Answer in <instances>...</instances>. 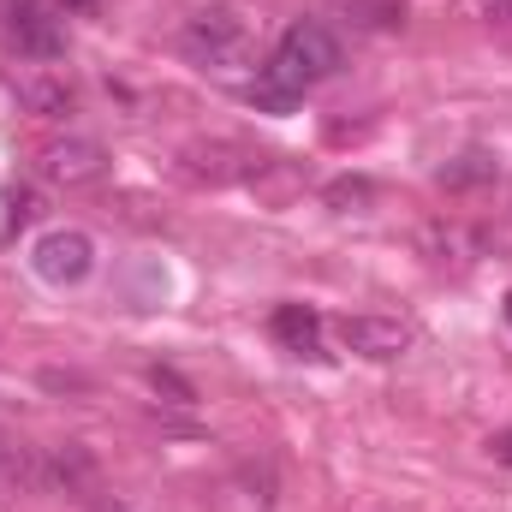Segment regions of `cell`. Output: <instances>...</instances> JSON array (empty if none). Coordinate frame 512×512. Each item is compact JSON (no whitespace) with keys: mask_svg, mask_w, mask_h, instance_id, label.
<instances>
[{"mask_svg":"<svg viewBox=\"0 0 512 512\" xmlns=\"http://www.w3.org/2000/svg\"><path fill=\"white\" fill-rule=\"evenodd\" d=\"M334 72H340V42H334V30L298 18V24H286V36L274 42V54H268V66H262L256 84H268L274 96L298 102L310 84H322V78H334Z\"/></svg>","mask_w":512,"mask_h":512,"instance_id":"cell-1","label":"cell"},{"mask_svg":"<svg viewBox=\"0 0 512 512\" xmlns=\"http://www.w3.org/2000/svg\"><path fill=\"white\" fill-rule=\"evenodd\" d=\"M0 36L18 60H60L66 54V24L54 0H0Z\"/></svg>","mask_w":512,"mask_h":512,"instance_id":"cell-2","label":"cell"},{"mask_svg":"<svg viewBox=\"0 0 512 512\" xmlns=\"http://www.w3.org/2000/svg\"><path fill=\"white\" fill-rule=\"evenodd\" d=\"M245 48H251V24L233 6H203V12L185 18V54L191 60L233 66V60H245Z\"/></svg>","mask_w":512,"mask_h":512,"instance_id":"cell-3","label":"cell"},{"mask_svg":"<svg viewBox=\"0 0 512 512\" xmlns=\"http://www.w3.org/2000/svg\"><path fill=\"white\" fill-rule=\"evenodd\" d=\"M36 173H42L48 185L78 191V185H96V179L108 173V149H102L96 137H54V143L36 149Z\"/></svg>","mask_w":512,"mask_h":512,"instance_id":"cell-4","label":"cell"},{"mask_svg":"<svg viewBox=\"0 0 512 512\" xmlns=\"http://www.w3.org/2000/svg\"><path fill=\"white\" fill-rule=\"evenodd\" d=\"M334 340L358 358H376V364H393L417 346V328L399 322V316H340L334 322Z\"/></svg>","mask_w":512,"mask_h":512,"instance_id":"cell-5","label":"cell"},{"mask_svg":"<svg viewBox=\"0 0 512 512\" xmlns=\"http://www.w3.org/2000/svg\"><path fill=\"white\" fill-rule=\"evenodd\" d=\"M30 262H36V274H42L48 286H78V280H90V268H96V239L78 233V227H54V233L36 239Z\"/></svg>","mask_w":512,"mask_h":512,"instance_id":"cell-6","label":"cell"},{"mask_svg":"<svg viewBox=\"0 0 512 512\" xmlns=\"http://www.w3.org/2000/svg\"><path fill=\"white\" fill-rule=\"evenodd\" d=\"M12 90H18V102H24L30 114H42V120H66V114L78 108L72 78L54 72V66H24V72L12 78Z\"/></svg>","mask_w":512,"mask_h":512,"instance_id":"cell-7","label":"cell"},{"mask_svg":"<svg viewBox=\"0 0 512 512\" xmlns=\"http://www.w3.org/2000/svg\"><path fill=\"white\" fill-rule=\"evenodd\" d=\"M42 489H66V495H96V459L66 441V447H42Z\"/></svg>","mask_w":512,"mask_h":512,"instance_id":"cell-8","label":"cell"},{"mask_svg":"<svg viewBox=\"0 0 512 512\" xmlns=\"http://www.w3.org/2000/svg\"><path fill=\"white\" fill-rule=\"evenodd\" d=\"M268 328H274V340H280L286 352H298V358H322V316H316V310H304V304H280V310L268 316Z\"/></svg>","mask_w":512,"mask_h":512,"instance_id":"cell-9","label":"cell"},{"mask_svg":"<svg viewBox=\"0 0 512 512\" xmlns=\"http://www.w3.org/2000/svg\"><path fill=\"white\" fill-rule=\"evenodd\" d=\"M0 483H18V489H42V447H24L0 429Z\"/></svg>","mask_w":512,"mask_h":512,"instance_id":"cell-10","label":"cell"},{"mask_svg":"<svg viewBox=\"0 0 512 512\" xmlns=\"http://www.w3.org/2000/svg\"><path fill=\"white\" fill-rule=\"evenodd\" d=\"M495 173H501V161L489 149H465V155H453L441 167V185L447 191H471V185H495Z\"/></svg>","mask_w":512,"mask_h":512,"instance_id":"cell-11","label":"cell"},{"mask_svg":"<svg viewBox=\"0 0 512 512\" xmlns=\"http://www.w3.org/2000/svg\"><path fill=\"white\" fill-rule=\"evenodd\" d=\"M322 203H328V209H364V203H376V185L352 173V179H334V185L322 191Z\"/></svg>","mask_w":512,"mask_h":512,"instance_id":"cell-12","label":"cell"},{"mask_svg":"<svg viewBox=\"0 0 512 512\" xmlns=\"http://www.w3.org/2000/svg\"><path fill=\"white\" fill-rule=\"evenodd\" d=\"M149 387H155V393H167V405H197V387L185 382L179 370H167V364H155V370H149Z\"/></svg>","mask_w":512,"mask_h":512,"instance_id":"cell-13","label":"cell"},{"mask_svg":"<svg viewBox=\"0 0 512 512\" xmlns=\"http://www.w3.org/2000/svg\"><path fill=\"white\" fill-rule=\"evenodd\" d=\"M489 453H495L501 465H512V429H501V435H489Z\"/></svg>","mask_w":512,"mask_h":512,"instance_id":"cell-14","label":"cell"},{"mask_svg":"<svg viewBox=\"0 0 512 512\" xmlns=\"http://www.w3.org/2000/svg\"><path fill=\"white\" fill-rule=\"evenodd\" d=\"M483 12H489V18H501V24H512V0H483Z\"/></svg>","mask_w":512,"mask_h":512,"instance_id":"cell-15","label":"cell"},{"mask_svg":"<svg viewBox=\"0 0 512 512\" xmlns=\"http://www.w3.org/2000/svg\"><path fill=\"white\" fill-rule=\"evenodd\" d=\"M36 215V197H12V221H30Z\"/></svg>","mask_w":512,"mask_h":512,"instance_id":"cell-16","label":"cell"},{"mask_svg":"<svg viewBox=\"0 0 512 512\" xmlns=\"http://www.w3.org/2000/svg\"><path fill=\"white\" fill-rule=\"evenodd\" d=\"M507 316H512V298H507Z\"/></svg>","mask_w":512,"mask_h":512,"instance_id":"cell-17","label":"cell"}]
</instances>
